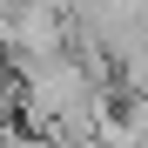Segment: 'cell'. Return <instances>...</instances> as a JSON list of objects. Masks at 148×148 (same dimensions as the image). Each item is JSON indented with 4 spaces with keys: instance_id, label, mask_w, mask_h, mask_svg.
Listing matches in <instances>:
<instances>
[{
    "instance_id": "1",
    "label": "cell",
    "mask_w": 148,
    "mask_h": 148,
    "mask_svg": "<svg viewBox=\"0 0 148 148\" xmlns=\"http://www.w3.org/2000/svg\"><path fill=\"white\" fill-rule=\"evenodd\" d=\"M81 7H94V0H67V14H81Z\"/></svg>"
}]
</instances>
